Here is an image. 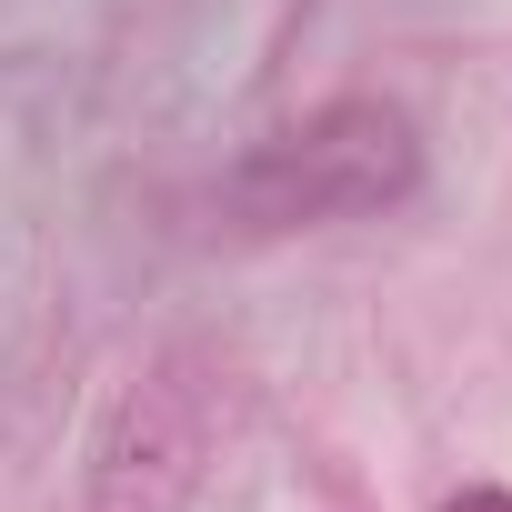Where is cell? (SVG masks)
I'll return each mask as SVG.
<instances>
[{"instance_id": "cell-2", "label": "cell", "mask_w": 512, "mask_h": 512, "mask_svg": "<svg viewBox=\"0 0 512 512\" xmlns=\"http://www.w3.org/2000/svg\"><path fill=\"white\" fill-rule=\"evenodd\" d=\"M201 452H211L201 382H191L181 362H161L151 382H131V402H121L111 432H101L91 512H181L191 482H201Z\"/></svg>"}, {"instance_id": "cell-3", "label": "cell", "mask_w": 512, "mask_h": 512, "mask_svg": "<svg viewBox=\"0 0 512 512\" xmlns=\"http://www.w3.org/2000/svg\"><path fill=\"white\" fill-rule=\"evenodd\" d=\"M442 512H512V492H502V482H472V492H452Z\"/></svg>"}, {"instance_id": "cell-1", "label": "cell", "mask_w": 512, "mask_h": 512, "mask_svg": "<svg viewBox=\"0 0 512 512\" xmlns=\"http://www.w3.org/2000/svg\"><path fill=\"white\" fill-rule=\"evenodd\" d=\"M422 181V141L392 101H332L302 131L262 141L231 171V211L292 231V221H352V211H392Z\"/></svg>"}]
</instances>
